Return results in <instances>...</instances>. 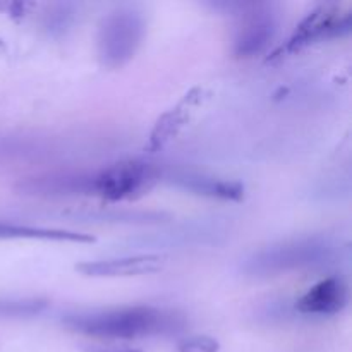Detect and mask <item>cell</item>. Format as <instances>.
<instances>
[{
    "mask_svg": "<svg viewBox=\"0 0 352 352\" xmlns=\"http://www.w3.org/2000/svg\"><path fill=\"white\" fill-rule=\"evenodd\" d=\"M64 325L96 339L134 340L174 332L181 327V318L155 306H126L69 315Z\"/></svg>",
    "mask_w": 352,
    "mask_h": 352,
    "instance_id": "obj_1",
    "label": "cell"
},
{
    "mask_svg": "<svg viewBox=\"0 0 352 352\" xmlns=\"http://www.w3.org/2000/svg\"><path fill=\"white\" fill-rule=\"evenodd\" d=\"M336 246L325 237H301L284 241L254 253L246 260L244 272L251 275H277L332 263Z\"/></svg>",
    "mask_w": 352,
    "mask_h": 352,
    "instance_id": "obj_2",
    "label": "cell"
},
{
    "mask_svg": "<svg viewBox=\"0 0 352 352\" xmlns=\"http://www.w3.org/2000/svg\"><path fill=\"white\" fill-rule=\"evenodd\" d=\"M160 172L153 164L144 160H124L89 174V195L100 196L105 201H127L146 195Z\"/></svg>",
    "mask_w": 352,
    "mask_h": 352,
    "instance_id": "obj_3",
    "label": "cell"
},
{
    "mask_svg": "<svg viewBox=\"0 0 352 352\" xmlns=\"http://www.w3.org/2000/svg\"><path fill=\"white\" fill-rule=\"evenodd\" d=\"M144 36V21L138 10L117 9L107 14L98 30V57L105 67L126 65L140 48Z\"/></svg>",
    "mask_w": 352,
    "mask_h": 352,
    "instance_id": "obj_4",
    "label": "cell"
},
{
    "mask_svg": "<svg viewBox=\"0 0 352 352\" xmlns=\"http://www.w3.org/2000/svg\"><path fill=\"white\" fill-rule=\"evenodd\" d=\"M234 55L237 58H254L267 52L277 34L278 14L274 3H241Z\"/></svg>",
    "mask_w": 352,
    "mask_h": 352,
    "instance_id": "obj_5",
    "label": "cell"
},
{
    "mask_svg": "<svg viewBox=\"0 0 352 352\" xmlns=\"http://www.w3.org/2000/svg\"><path fill=\"white\" fill-rule=\"evenodd\" d=\"M351 31V14L340 12L337 6H320L302 19V23L296 28L294 33L289 36L284 45L277 48L268 57V60L280 58L284 55L296 54L302 48L309 47L316 41L327 40L332 36H340Z\"/></svg>",
    "mask_w": 352,
    "mask_h": 352,
    "instance_id": "obj_6",
    "label": "cell"
},
{
    "mask_svg": "<svg viewBox=\"0 0 352 352\" xmlns=\"http://www.w3.org/2000/svg\"><path fill=\"white\" fill-rule=\"evenodd\" d=\"M165 265L162 254H134V256L112 258V260L85 261L76 267V270L85 277L93 278H127L138 275L155 274Z\"/></svg>",
    "mask_w": 352,
    "mask_h": 352,
    "instance_id": "obj_7",
    "label": "cell"
},
{
    "mask_svg": "<svg viewBox=\"0 0 352 352\" xmlns=\"http://www.w3.org/2000/svg\"><path fill=\"white\" fill-rule=\"evenodd\" d=\"M349 291L340 277H327L309 287L296 302V309L302 315L336 316L346 309Z\"/></svg>",
    "mask_w": 352,
    "mask_h": 352,
    "instance_id": "obj_8",
    "label": "cell"
},
{
    "mask_svg": "<svg viewBox=\"0 0 352 352\" xmlns=\"http://www.w3.org/2000/svg\"><path fill=\"white\" fill-rule=\"evenodd\" d=\"M203 100V91L201 89H192V91L186 93L184 98L170 109L168 112H165L164 116L158 119V122L155 124L153 131L150 134V141H148V150L150 151H158L162 148L167 146L172 140H175L179 133L186 127V124L191 120L192 113L198 110V107L201 105Z\"/></svg>",
    "mask_w": 352,
    "mask_h": 352,
    "instance_id": "obj_9",
    "label": "cell"
},
{
    "mask_svg": "<svg viewBox=\"0 0 352 352\" xmlns=\"http://www.w3.org/2000/svg\"><path fill=\"white\" fill-rule=\"evenodd\" d=\"M19 191L34 196L89 195V174H50L21 182Z\"/></svg>",
    "mask_w": 352,
    "mask_h": 352,
    "instance_id": "obj_10",
    "label": "cell"
},
{
    "mask_svg": "<svg viewBox=\"0 0 352 352\" xmlns=\"http://www.w3.org/2000/svg\"><path fill=\"white\" fill-rule=\"evenodd\" d=\"M0 239H30V241H55V243H95L91 234L76 232L65 229H48V227L21 226V223H0Z\"/></svg>",
    "mask_w": 352,
    "mask_h": 352,
    "instance_id": "obj_11",
    "label": "cell"
},
{
    "mask_svg": "<svg viewBox=\"0 0 352 352\" xmlns=\"http://www.w3.org/2000/svg\"><path fill=\"white\" fill-rule=\"evenodd\" d=\"M177 186L196 192V195L208 196V198L223 199V201H241L244 198V186L237 181L229 179L205 177V175H179L175 179Z\"/></svg>",
    "mask_w": 352,
    "mask_h": 352,
    "instance_id": "obj_12",
    "label": "cell"
},
{
    "mask_svg": "<svg viewBox=\"0 0 352 352\" xmlns=\"http://www.w3.org/2000/svg\"><path fill=\"white\" fill-rule=\"evenodd\" d=\"M45 299H7L0 298V318H31L47 309Z\"/></svg>",
    "mask_w": 352,
    "mask_h": 352,
    "instance_id": "obj_13",
    "label": "cell"
},
{
    "mask_svg": "<svg viewBox=\"0 0 352 352\" xmlns=\"http://www.w3.org/2000/svg\"><path fill=\"white\" fill-rule=\"evenodd\" d=\"M220 342L208 336H191L177 342V352H219Z\"/></svg>",
    "mask_w": 352,
    "mask_h": 352,
    "instance_id": "obj_14",
    "label": "cell"
},
{
    "mask_svg": "<svg viewBox=\"0 0 352 352\" xmlns=\"http://www.w3.org/2000/svg\"><path fill=\"white\" fill-rule=\"evenodd\" d=\"M85 352H143L136 347L127 346H86Z\"/></svg>",
    "mask_w": 352,
    "mask_h": 352,
    "instance_id": "obj_15",
    "label": "cell"
}]
</instances>
